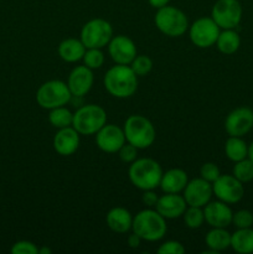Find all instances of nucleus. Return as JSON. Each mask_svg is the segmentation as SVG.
I'll return each instance as SVG.
<instances>
[{"instance_id": "c9c22d12", "label": "nucleus", "mask_w": 253, "mask_h": 254, "mask_svg": "<svg viewBox=\"0 0 253 254\" xmlns=\"http://www.w3.org/2000/svg\"><path fill=\"white\" fill-rule=\"evenodd\" d=\"M159 254H184L185 247L178 241H166L158 248Z\"/></svg>"}, {"instance_id": "f8f14e48", "label": "nucleus", "mask_w": 253, "mask_h": 254, "mask_svg": "<svg viewBox=\"0 0 253 254\" xmlns=\"http://www.w3.org/2000/svg\"><path fill=\"white\" fill-rule=\"evenodd\" d=\"M253 128V111L248 107H238L228 113L225 129L230 136H243Z\"/></svg>"}, {"instance_id": "1a4fd4ad", "label": "nucleus", "mask_w": 253, "mask_h": 254, "mask_svg": "<svg viewBox=\"0 0 253 254\" xmlns=\"http://www.w3.org/2000/svg\"><path fill=\"white\" fill-rule=\"evenodd\" d=\"M221 29L212 17H200L189 26V36L191 42L198 49H208L216 45Z\"/></svg>"}, {"instance_id": "f257e3e1", "label": "nucleus", "mask_w": 253, "mask_h": 254, "mask_svg": "<svg viewBox=\"0 0 253 254\" xmlns=\"http://www.w3.org/2000/svg\"><path fill=\"white\" fill-rule=\"evenodd\" d=\"M106 91L116 98H129L138 89V76L129 64H117L106 72L103 78Z\"/></svg>"}, {"instance_id": "a878e982", "label": "nucleus", "mask_w": 253, "mask_h": 254, "mask_svg": "<svg viewBox=\"0 0 253 254\" xmlns=\"http://www.w3.org/2000/svg\"><path fill=\"white\" fill-rule=\"evenodd\" d=\"M225 154L231 161L237 163L248 158V145L242 136H230L225 144Z\"/></svg>"}, {"instance_id": "5701e85b", "label": "nucleus", "mask_w": 253, "mask_h": 254, "mask_svg": "<svg viewBox=\"0 0 253 254\" xmlns=\"http://www.w3.org/2000/svg\"><path fill=\"white\" fill-rule=\"evenodd\" d=\"M205 243L213 253H220L231 247V233L226 228L212 227L205 237Z\"/></svg>"}, {"instance_id": "412c9836", "label": "nucleus", "mask_w": 253, "mask_h": 254, "mask_svg": "<svg viewBox=\"0 0 253 254\" xmlns=\"http://www.w3.org/2000/svg\"><path fill=\"white\" fill-rule=\"evenodd\" d=\"M107 226L113 232L123 235L129 232L133 225V216L126 208L124 207H113L108 211L106 216Z\"/></svg>"}, {"instance_id": "4c0bfd02", "label": "nucleus", "mask_w": 253, "mask_h": 254, "mask_svg": "<svg viewBox=\"0 0 253 254\" xmlns=\"http://www.w3.org/2000/svg\"><path fill=\"white\" fill-rule=\"evenodd\" d=\"M141 241H143V240H141V238L134 232L131 233V235L128 236V246L130 248H138L139 246H140Z\"/></svg>"}, {"instance_id": "9b49d317", "label": "nucleus", "mask_w": 253, "mask_h": 254, "mask_svg": "<svg viewBox=\"0 0 253 254\" xmlns=\"http://www.w3.org/2000/svg\"><path fill=\"white\" fill-rule=\"evenodd\" d=\"M213 195L222 202L232 205L240 202L245 195V188L240 180L233 175H220L212 183Z\"/></svg>"}, {"instance_id": "7c9ffc66", "label": "nucleus", "mask_w": 253, "mask_h": 254, "mask_svg": "<svg viewBox=\"0 0 253 254\" xmlns=\"http://www.w3.org/2000/svg\"><path fill=\"white\" fill-rule=\"evenodd\" d=\"M82 61H83L84 66H87L93 71V69L101 68L103 66L104 54L102 52L101 49H87Z\"/></svg>"}, {"instance_id": "a19ab883", "label": "nucleus", "mask_w": 253, "mask_h": 254, "mask_svg": "<svg viewBox=\"0 0 253 254\" xmlns=\"http://www.w3.org/2000/svg\"><path fill=\"white\" fill-rule=\"evenodd\" d=\"M248 158L253 161V141L251 143V145H248Z\"/></svg>"}, {"instance_id": "cd10ccee", "label": "nucleus", "mask_w": 253, "mask_h": 254, "mask_svg": "<svg viewBox=\"0 0 253 254\" xmlns=\"http://www.w3.org/2000/svg\"><path fill=\"white\" fill-rule=\"evenodd\" d=\"M232 175L241 183H250L253 180V161L250 158H246L243 160L235 163L233 166Z\"/></svg>"}, {"instance_id": "473e14b6", "label": "nucleus", "mask_w": 253, "mask_h": 254, "mask_svg": "<svg viewBox=\"0 0 253 254\" xmlns=\"http://www.w3.org/2000/svg\"><path fill=\"white\" fill-rule=\"evenodd\" d=\"M200 178L205 179L206 181L212 184L213 181L217 180L221 173L220 169H218V166L215 163H205L200 168Z\"/></svg>"}, {"instance_id": "0eeeda50", "label": "nucleus", "mask_w": 253, "mask_h": 254, "mask_svg": "<svg viewBox=\"0 0 253 254\" xmlns=\"http://www.w3.org/2000/svg\"><path fill=\"white\" fill-rule=\"evenodd\" d=\"M72 94L66 82L51 79L39 87L36 92V102L41 108L51 109L66 106L71 102Z\"/></svg>"}, {"instance_id": "9d476101", "label": "nucleus", "mask_w": 253, "mask_h": 254, "mask_svg": "<svg viewBox=\"0 0 253 254\" xmlns=\"http://www.w3.org/2000/svg\"><path fill=\"white\" fill-rule=\"evenodd\" d=\"M242 14V5L238 0H217L211 10V17L222 30L236 29Z\"/></svg>"}, {"instance_id": "6e6552de", "label": "nucleus", "mask_w": 253, "mask_h": 254, "mask_svg": "<svg viewBox=\"0 0 253 254\" xmlns=\"http://www.w3.org/2000/svg\"><path fill=\"white\" fill-rule=\"evenodd\" d=\"M113 37V27L107 20L96 17L82 26L81 41L86 49H103Z\"/></svg>"}, {"instance_id": "f03ea898", "label": "nucleus", "mask_w": 253, "mask_h": 254, "mask_svg": "<svg viewBox=\"0 0 253 254\" xmlns=\"http://www.w3.org/2000/svg\"><path fill=\"white\" fill-rule=\"evenodd\" d=\"M128 176L130 183L139 190H155L158 186H160L163 169L154 159H135L129 166Z\"/></svg>"}, {"instance_id": "f704fd0d", "label": "nucleus", "mask_w": 253, "mask_h": 254, "mask_svg": "<svg viewBox=\"0 0 253 254\" xmlns=\"http://www.w3.org/2000/svg\"><path fill=\"white\" fill-rule=\"evenodd\" d=\"M12 254H39V248L30 241H19L11 247Z\"/></svg>"}, {"instance_id": "20e7f679", "label": "nucleus", "mask_w": 253, "mask_h": 254, "mask_svg": "<svg viewBox=\"0 0 253 254\" xmlns=\"http://www.w3.org/2000/svg\"><path fill=\"white\" fill-rule=\"evenodd\" d=\"M124 135L126 143L136 149H146L154 144L156 139L155 127L146 117L140 114H131L124 122Z\"/></svg>"}, {"instance_id": "a211bd4d", "label": "nucleus", "mask_w": 253, "mask_h": 254, "mask_svg": "<svg viewBox=\"0 0 253 254\" xmlns=\"http://www.w3.org/2000/svg\"><path fill=\"white\" fill-rule=\"evenodd\" d=\"M186 208H188V203L180 193H165L159 197L155 205V210L165 220H175V218L183 217Z\"/></svg>"}, {"instance_id": "aec40b11", "label": "nucleus", "mask_w": 253, "mask_h": 254, "mask_svg": "<svg viewBox=\"0 0 253 254\" xmlns=\"http://www.w3.org/2000/svg\"><path fill=\"white\" fill-rule=\"evenodd\" d=\"M189 178L183 169L174 168L163 173L160 181V189L164 193H180L186 188Z\"/></svg>"}, {"instance_id": "4468645a", "label": "nucleus", "mask_w": 253, "mask_h": 254, "mask_svg": "<svg viewBox=\"0 0 253 254\" xmlns=\"http://www.w3.org/2000/svg\"><path fill=\"white\" fill-rule=\"evenodd\" d=\"M183 192L188 206L203 208V206L210 202L213 195L212 184L202 178L192 179V180L189 181Z\"/></svg>"}, {"instance_id": "b1692460", "label": "nucleus", "mask_w": 253, "mask_h": 254, "mask_svg": "<svg viewBox=\"0 0 253 254\" xmlns=\"http://www.w3.org/2000/svg\"><path fill=\"white\" fill-rule=\"evenodd\" d=\"M231 248L240 254L253 253V230L250 228H237L231 235Z\"/></svg>"}, {"instance_id": "c85d7f7f", "label": "nucleus", "mask_w": 253, "mask_h": 254, "mask_svg": "<svg viewBox=\"0 0 253 254\" xmlns=\"http://www.w3.org/2000/svg\"><path fill=\"white\" fill-rule=\"evenodd\" d=\"M183 217L186 227L191 228V230L200 228L203 225V222H205V215H203L202 207L189 206L185 212H184Z\"/></svg>"}, {"instance_id": "bb28decb", "label": "nucleus", "mask_w": 253, "mask_h": 254, "mask_svg": "<svg viewBox=\"0 0 253 254\" xmlns=\"http://www.w3.org/2000/svg\"><path fill=\"white\" fill-rule=\"evenodd\" d=\"M49 122L52 127L57 129L71 127L73 122V113L68 108H66V106L57 107L50 111Z\"/></svg>"}, {"instance_id": "ddd939ff", "label": "nucleus", "mask_w": 253, "mask_h": 254, "mask_svg": "<svg viewBox=\"0 0 253 254\" xmlns=\"http://www.w3.org/2000/svg\"><path fill=\"white\" fill-rule=\"evenodd\" d=\"M126 135L123 128L116 124H104L96 133V144L99 150L108 154L118 153L119 149L126 144Z\"/></svg>"}, {"instance_id": "2f4dec72", "label": "nucleus", "mask_w": 253, "mask_h": 254, "mask_svg": "<svg viewBox=\"0 0 253 254\" xmlns=\"http://www.w3.org/2000/svg\"><path fill=\"white\" fill-rule=\"evenodd\" d=\"M232 223L237 228H250L253 226V213L248 210H240L233 213Z\"/></svg>"}, {"instance_id": "f3484780", "label": "nucleus", "mask_w": 253, "mask_h": 254, "mask_svg": "<svg viewBox=\"0 0 253 254\" xmlns=\"http://www.w3.org/2000/svg\"><path fill=\"white\" fill-rule=\"evenodd\" d=\"M203 215L205 221L211 227L226 228L232 223L233 212L228 203L222 201H210L203 206Z\"/></svg>"}, {"instance_id": "39448f33", "label": "nucleus", "mask_w": 253, "mask_h": 254, "mask_svg": "<svg viewBox=\"0 0 253 254\" xmlns=\"http://www.w3.org/2000/svg\"><path fill=\"white\" fill-rule=\"evenodd\" d=\"M155 26L161 34L169 37H180L189 30V20L183 10L165 5L156 11L154 17Z\"/></svg>"}, {"instance_id": "ea45409f", "label": "nucleus", "mask_w": 253, "mask_h": 254, "mask_svg": "<svg viewBox=\"0 0 253 254\" xmlns=\"http://www.w3.org/2000/svg\"><path fill=\"white\" fill-rule=\"evenodd\" d=\"M52 251L49 247H42L39 250V254H51Z\"/></svg>"}, {"instance_id": "c756f323", "label": "nucleus", "mask_w": 253, "mask_h": 254, "mask_svg": "<svg viewBox=\"0 0 253 254\" xmlns=\"http://www.w3.org/2000/svg\"><path fill=\"white\" fill-rule=\"evenodd\" d=\"M129 66H130V68L133 69L136 76L144 77L150 73V71L153 69V61L146 55H136L135 59L131 61Z\"/></svg>"}, {"instance_id": "2eb2a0df", "label": "nucleus", "mask_w": 253, "mask_h": 254, "mask_svg": "<svg viewBox=\"0 0 253 254\" xmlns=\"http://www.w3.org/2000/svg\"><path fill=\"white\" fill-rule=\"evenodd\" d=\"M108 52L117 64H130L136 56V46L130 37L117 35L109 41Z\"/></svg>"}, {"instance_id": "6ab92c4d", "label": "nucleus", "mask_w": 253, "mask_h": 254, "mask_svg": "<svg viewBox=\"0 0 253 254\" xmlns=\"http://www.w3.org/2000/svg\"><path fill=\"white\" fill-rule=\"evenodd\" d=\"M52 146L59 155H72L79 146V133L72 126L59 129L52 140Z\"/></svg>"}, {"instance_id": "e433bc0d", "label": "nucleus", "mask_w": 253, "mask_h": 254, "mask_svg": "<svg viewBox=\"0 0 253 254\" xmlns=\"http://www.w3.org/2000/svg\"><path fill=\"white\" fill-rule=\"evenodd\" d=\"M143 196H141V201L145 206H148L149 208L150 207H155L156 202L159 200V196L154 192V190H146L143 191Z\"/></svg>"}, {"instance_id": "4be33fe9", "label": "nucleus", "mask_w": 253, "mask_h": 254, "mask_svg": "<svg viewBox=\"0 0 253 254\" xmlns=\"http://www.w3.org/2000/svg\"><path fill=\"white\" fill-rule=\"evenodd\" d=\"M86 46L81 39H74V37H68L64 39L63 41L60 42L59 47H57V52L61 60L68 64H74L83 59V55L86 52Z\"/></svg>"}, {"instance_id": "7ed1b4c3", "label": "nucleus", "mask_w": 253, "mask_h": 254, "mask_svg": "<svg viewBox=\"0 0 253 254\" xmlns=\"http://www.w3.org/2000/svg\"><path fill=\"white\" fill-rule=\"evenodd\" d=\"M131 231L146 242H156L165 237L166 220L153 208H145L133 217Z\"/></svg>"}, {"instance_id": "393cba45", "label": "nucleus", "mask_w": 253, "mask_h": 254, "mask_svg": "<svg viewBox=\"0 0 253 254\" xmlns=\"http://www.w3.org/2000/svg\"><path fill=\"white\" fill-rule=\"evenodd\" d=\"M218 51L223 55H233L241 46V37L235 29L222 30L216 41Z\"/></svg>"}, {"instance_id": "dca6fc26", "label": "nucleus", "mask_w": 253, "mask_h": 254, "mask_svg": "<svg viewBox=\"0 0 253 254\" xmlns=\"http://www.w3.org/2000/svg\"><path fill=\"white\" fill-rule=\"evenodd\" d=\"M94 76L87 66H76L68 74L67 86L72 97H84L93 87Z\"/></svg>"}, {"instance_id": "58836bf2", "label": "nucleus", "mask_w": 253, "mask_h": 254, "mask_svg": "<svg viewBox=\"0 0 253 254\" xmlns=\"http://www.w3.org/2000/svg\"><path fill=\"white\" fill-rule=\"evenodd\" d=\"M148 2L150 4V6L155 7L156 10L160 9V7L165 6V5H169L170 0H148Z\"/></svg>"}, {"instance_id": "72a5a7b5", "label": "nucleus", "mask_w": 253, "mask_h": 254, "mask_svg": "<svg viewBox=\"0 0 253 254\" xmlns=\"http://www.w3.org/2000/svg\"><path fill=\"white\" fill-rule=\"evenodd\" d=\"M138 150L139 149H136L135 146L126 141V144H124V145L118 150L119 159H121L123 163L131 164L135 159H138L136 158V156H138Z\"/></svg>"}, {"instance_id": "423d86ee", "label": "nucleus", "mask_w": 253, "mask_h": 254, "mask_svg": "<svg viewBox=\"0 0 253 254\" xmlns=\"http://www.w3.org/2000/svg\"><path fill=\"white\" fill-rule=\"evenodd\" d=\"M107 123V113L98 104H84L73 113L72 127L79 135H93Z\"/></svg>"}]
</instances>
